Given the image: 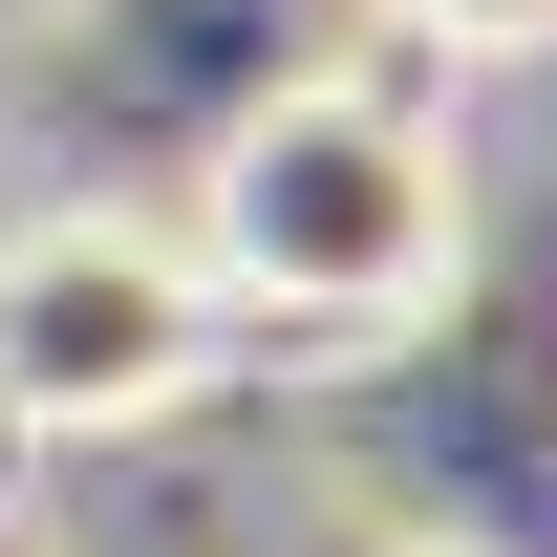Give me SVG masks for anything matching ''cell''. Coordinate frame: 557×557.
<instances>
[{"mask_svg":"<svg viewBox=\"0 0 557 557\" xmlns=\"http://www.w3.org/2000/svg\"><path fill=\"white\" fill-rule=\"evenodd\" d=\"M172 236H194V278H214L236 344L364 364V344H408L429 300L472 278V150L429 129L386 65H300V86H258L194 150V214Z\"/></svg>","mask_w":557,"mask_h":557,"instance_id":"1","label":"cell"},{"mask_svg":"<svg viewBox=\"0 0 557 557\" xmlns=\"http://www.w3.org/2000/svg\"><path fill=\"white\" fill-rule=\"evenodd\" d=\"M236 364V322H214V278L172 214L129 194H65V214H22L0 236V408L22 429H65V450H129V429H172Z\"/></svg>","mask_w":557,"mask_h":557,"instance_id":"2","label":"cell"},{"mask_svg":"<svg viewBox=\"0 0 557 557\" xmlns=\"http://www.w3.org/2000/svg\"><path fill=\"white\" fill-rule=\"evenodd\" d=\"M408 44H450V65H557V0H386Z\"/></svg>","mask_w":557,"mask_h":557,"instance_id":"3","label":"cell"}]
</instances>
